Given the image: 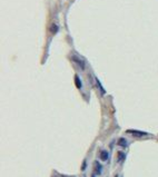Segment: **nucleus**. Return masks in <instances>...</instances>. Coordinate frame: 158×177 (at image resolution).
<instances>
[{
    "instance_id": "nucleus-9",
    "label": "nucleus",
    "mask_w": 158,
    "mask_h": 177,
    "mask_svg": "<svg viewBox=\"0 0 158 177\" xmlns=\"http://www.w3.org/2000/svg\"><path fill=\"white\" fill-rule=\"evenodd\" d=\"M93 177H95V176H93Z\"/></svg>"
},
{
    "instance_id": "nucleus-1",
    "label": "nucleus",
    "mask_w": 158,
    "mask_h": 177,
    "mask_svg": "<svg viewBox=\"0 0 158 177\" xmlns=\"http://www.w3.org/2000/svg\"><path fill=\"white\" fill-rule=\"evenodd\" d=\"M128 134H133L134 136H137V137H141V136H145L147 135V133L145 132H139V130H133V129H128L127 130Z\"/></svg>"
},
{
    "instance_id": "nucleus-8",
    "label": "nucleus",
    "mask_w": 158,
    "mask_h": 177,
    "mask_svg": "<svg viewBox=\"0 0 158 177\" xmlns=\"http://www.w3.org/2000/svg\"><path fill=\"white\" fill-rule=\"evenodd\" d=\"M118 156H119V162H121L125 158V154L124 153H118Z\"/></svg>"
},
{
    "instance_id": "nucleus-5",
    "label": "nucleus",
    "mask_w": 158,
    "mask_h": 177,
    "mask_svg": "<svg viewBox=\"0 0 158 177\" xmlns=\"http://www.w3.org/2000/svg\"><path fill=\"white\" fill-rule=\"evenodd\" d=\"M118 145L121 146V147H126L127 146V140L125 138H120L119 140H118Z\"/></svg>"
},
{
    "instance_id": "nucleus-2",
    "label": "nucleus",
    "mask_w": 158,
    "mask_h": 177,
    "mask_svg": "<svg viewBox=\"0 0 158 177\" xmlns=\"http://www.w3.org/2000/svg\"><path fill=\"white\" fill-rule=\"evenodd\" d=\"M73 60H74L75 63H78V66H79V67H81L83 69L85 68V63L83 61V60H81V59H79L77 56H73Z\"/></svg>"
},
{
    "instance_id": "nucleus-7",
    "label": "nucleus",
    "mask_w": 158,
    "mask_h": 177,
    "mask_svg": "<svg viewBox=\"0 0 158 177\" xmlns=\"http://www.w3.org/2000/svg\"><path fill=\"white\" fill-rule=\"evenodd\" d=\"M96 81H97V85H98V87L100 88V90H101V93H103V94H105V93H106V92H105V89L103 88V86H101V83H100V81L98 80V78H96Z\"/></svg>"
},
{
    "instance_id": "nucleus-4",
    "label": "nucleus",
    "mask_w": 158,
    "mask_h": 177,
    "mask_svg": "<svg viewBox=\"0 0 158 177\" xmlns=\"http://www.w3.org/2000/svg\"><path fill=\"white\" fill-rule=\"evenodd\" d=\"M95 172L96 174H100L101 173V165H99V163L98 162H95Z\"/></svg>"
},
{
    "instance_id": "nucleus-3",
    "label": "nucleus",
    "mask_w": 158,
    "mask_h": 177,
    "mask_svg": "<svg viewBox=\"0 0 158 177\" xmlns=\"http://www.w3.org/2000/svg\"><path fill=\"white\" fill-rule=\"evenodd\" d=\"M100 159H101V160H107V159H108V152L103 150V152L100 153Z\"/></svg>"
},
{
    "instance_id": "nucleus-6",
    "label": "nucleus",
    "mask_w": 158,
    "mask_h": 177,
    "mask_svg": "<svg viewBox=\"0 0 158 177\" xmlns=\"http://www.w3.org/2000/svg\"><path fill=\"white\" fill-rule=\"evenodd\" d=\"M75 81H76V87L77 88H81V83H80V79L78 76H75Z\"/></svg>"
}]
</instances>
